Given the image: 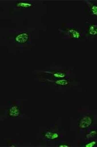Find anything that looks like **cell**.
Segmentation results:
<instances>
[{"instance_id":"6da1fadb","label":"cell","mask_w":97,"mask_h":147,"mask_svg":"<svg viewBox=\"0 0 97 147\" xmlns=\"http://www.w3.org/2000/svg\"><path fill=\"white\" fill-rule=\"evenodd\" d=\"M93 123V119L90 115H85L78 121V127L79 129H85L89 128Z\"/></svg>"},{"instance_id":"7a4b0ae2","label":"cell","mask_w":97,"mask_h":147,"mask_svg":"<svg viewBox=\"0 0 97 147\" xmlns=\"http://www.w3.org/2000/svg\"><path fill=\"white\" fill-rule=\"evenodd\" d=\"M29 39L30 35L27 32H22L19 33L17 35L15 38L16 42L21 45L25 44L29 41Z\"/></svg>"},{"instance_id":"3957f363","label":"cell","mask_w":97,"mask_h":147,"mask_svg":"<svg viewBox=\"0 0 97 147\" xmlns=\"http://www.w3.org/2000/svg\"><path fill=\"white\" fill-rule=\"evenodd\" d=\"M46 74H48L51 76L52 78L53 79H57L65 78L66 76V74L64 71H60V70H52V71H44Z\"/></svg>"},{"instance_id":"277c9868","label":"cell","mask_w":97,"mask_h":147,"mask_svg":"<svg viewBox=\"0 0 97 147\" xmlns=\"http://www.w3.org/2000/svg\"><path fill=\"white\" fill-rule=\"evenodd\" d=\"M21 113V111L18 105H12L8 109V115L10 117H18L20 115Z\"/></svg>"},{"instance_id":"5b68a950","label":"cell","mask_w":97,"mask_h":147,"mask_svg":"<svg viewBox=\"0 0 97 147\" xmlns=\"http://www.w3.org/2000/svg\"><path fill=\"white\" fill-rule=\"evenodd\" d=\"M42 136L47 140L51 141L58 140L60 137V135L57 132L50 131H48L47 132H44L42 134Z\"/></svg>"},{"instance_id":"8992f818","label":"cell","mask_w":97,"mask_h":147,"mask_svg":"<svg viewBox=\"0 0 97 147\" xmlns=\"http://www.w3.org/2000/svg\"><path fill=\"white\" fill-rule=\"evenodd\" d=\"M68 33L72 39H80L81 37V33L76 28H68Z\"/></svg>"},{"instance_id":"52a82bcc","label":"cell","mask_w":97,"mask_h":147,"mask_svg":"<svg viewBox=\"0 0 97 147\" xmlns=\"http://www.w3.org/2000/svg\"><path fill=\"white\" fill-rule=\"evenodd\" d=\"M56 86H68L70 84V81L68 79L65 78L49 80Z\"/></svg>"},{"instance_id":"ba28073f","label":"cell","mask_w":97,"mask_h":147,"mask_svg":"<svg viewBox=\"0 0 97 147\" xmlns=\"http://www.w3.org/2000/svg\"><path fill=\"white\" fill-rule=\"evenodd\" d=\"M88 30L89 34L92 36H97V25L96 24H91L88 27Z\"/></svg>"},{"instance_id":"9c48e42d","label":"cell","mask_w":97,"mask_h":147,"mask_svg":"<svg viewBox=\"0 0 97 147\" xmlns=\"http://www.w3.org/2000/svg\"><path fill=\"white\" fill-rule=\"evenodd\" d=\"M16 6L17 7H29L32 6V4L30 3L29 1H18L16 3Z\"/></svg>"},{"instance_id":"30bf717a","label":"cell","mask_w":97,"mask_h":147,"mask_svg":"<svg viewBox=\"0 0 97 147\" xmlns=\"http://www.w3.org/2000/svg\"><path fill=\"white\" fill-rule=\"evenodd\" d=\"M89 10L92 15L97 16V4L89 3Z\"/></svg>"},{"instance_id":"8fae6325","label":"cell","mask_w":97,"mask_h":147,"mask_svg":"<svg viewBox=\"0 0 97 147\" xmlns=\"http://www.w3.org/2000/svg\"><path fill=\"white\" fill-rule=\"evenodd\" d=\"M97 136V129H92L89 131L86 135V139H91L92 138Z\"/></svg>"},{"instance_id":"7c38bea8","label":"cell","mask_w":97,"mask_h":147,"mask_svg":"<svg viewBox=\"0 0 97 147\" xmlns=\"http://www.w3.org/2000/svg\"><path fill=\"white\" fill-rule=\"evenodd\" d=\"M97 145V142L96 141H90L89 142H87L84 145L86 147H94Z\"/></svg>"},{"instance_id":"4fadbf2b","label":"cell","mask_w":97,"mask_h":147,"mask_svg":"<svg viewBox=\"0 0 97 147\" xmlns=\"http://www.w3.org/2000/svg\"><path fill=\"white\" fill-rule=\"evenodd\" d=\"M59 147H69L70 146L66 143H62L60 144L58 146Z\"/></svg>"}]
</instances>
